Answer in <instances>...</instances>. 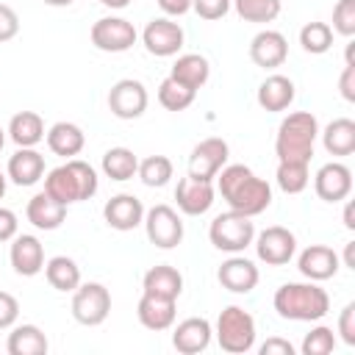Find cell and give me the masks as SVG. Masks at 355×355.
<instances>
[{
    "label": "cell",
    "instance_id": "obj_1",
    "mask_svg": "<svg viewBox=\"0 0 355 355\" xmlns=\"http://www.w3.org/2000/svg\"><path fill=\"white\" fill-rule=\"evenodd\" d=\"M216 191L244 216H258L272 205V186L244 164H225L216 172Z\"/></svg>",
    "mask_w": 355,
    "mask_h": 355
},
{
    "label": "cell",
    "instance_id": "obj_2",
    "mask_svg": "<svg viewBox=\"0 0 355 355\" xmlns=\"http://www.w3.org/2000/svg\"><path fill=\"white\" fill-rule=\"evenodd\" d=\"M272 305H275L280 319H288V322H319L330 311V297L313 280H308V283H283L275 291Z\"/></svg>",
    "mask_w": 355,
    "mask_h": 355
},
{
    "label": "cell",
    "instance_id": "obj_3",
    "mask_svg": "<svg viewBox=\"0 0 355 355\" xmlns=\"http://www.w3.org/2000/svg\"><path fill=\"white\" fill-rule=\"evenodd\" d=\"M97 186L100 180H97L94 166L80 158H67V164L50 169L44 178V191L64 205L92 200L97 194Z\"/></svg>",
    "mask_w": 355,
    "mask_h": 355
},
{
    "label": "cell",
    "instance_id": "obj_4",
    "mask_svg": "<svg viewBox=\"0 0 355 355\" xmlns=\"http://www.w3.org/2000/svg\"><path fill=\"white\" fill-rule=\"evenodd\" d=\"M316 136H319V119L311 111H291L277 125V136H275V155H277V161L311 164Z\"/></svg>",
    "mask_w": 355,
    "mask_h": 355
},
{
    "label": "cell",
    "instance_id": "obj_5",
    "mask_svg": "<svg viewBox=\"0 0 355 355\" xmlns=\"http://www.w3.org/2000/svg\"><path fill=\"white\" fill-rule=\"evenodd\" d=\"M216 341L230 355H244L255 347V319L239 305H227L216 319Z\"/></svg>",
    "mask_w": 355,
    "mask_h": 355
},
{
    "label": "cell",
    "instance_id": "obj_6",
    "mask_svg": "<svg viewBox=\"0 0 355 355\" xmlns=\"http://www.w3.org/2000/svg\"><path fill=\"white\" fill-rule=\"evenodd\" d=\"M208 239L216 250L222 252H244L252 239H255V225H252V216H244L239 211H227V214H219L214 216L211 227H208Z\"/></svg>",
    "mask_w": 355,
    "mask_h": 355
},
{
    "label": "cell",
    "instance_id": "obj_7",
    "mask_svg": "<svg viewBox=\"0 0 355 355\" xmlns=\"http://www.w3.org/2000/svg\"><path fill=\"white\" fill-rule=\"evenodd\" d=\"M111 313V291L103 283H80L72 291V316L78 324L97 327Z\"/></svg>",
    "mask_w": 355,
    "mask_h": 355
},
{
    "label": "cell",
    "instance_id": "obj_8",
    "mask_svg": "<svg viewBox=\"0 0 355 355\" xmlns=\"http://www.w3.org/2000/svg\"><path fill=\"white\" fill-rule=\"evenodd\" d=\"M141 225H144V233H147L150 244H155L158 250H172L183 241V219L166 202H158L150 211H144Z\"/></svg>",
    "mask_w": 355,
    "mask_h": 355
},
{
    "label": "cell",
    "instance_id": "obj_9",
    "mask_svg": "<svg viewBox=\"0 0 355 355\" xmlns=\"http://www.w3.org/2000/svg\"><path fill=\"white\" fill-rule=\"evenodd\" d=\"M89 39L103 53H125V50H130L136 44L139 33H136L133 22L125 19V17H100L92 25Z\"/></svg>",
    "mask_w": 355,
    "mask_h": 355
},
{
    "label": "cell",
    "instance_id": "obj_10",
    "mask_svg": "<svg viewBox=\"0 0 355 355\" xmlns=\"http://www.w3.org/2000/svg\"><path fill=\"white\" fill-rule=\"evenodd\" d=\"M252 244H255L258 261H263L266 266H286L297 252V236L283 225H272L261 230L252 239Z\"/></svg>",
    "mask_w": 355,
    "mask_h": 355
},
{
    "label": "cell",
    "instance_id": "obj_11",
    "mask_svg": "<svg viewBox=\"0 0 355 355\" xmlns=\"http://www.w3.org/2000/svg\"><path fill=\"white\" fill-rule=\"evenodd\" d=\"M183 28L178 22H172L169 17H155L147 22V28L141 31V44L150 55L155 58H169L178 55L183 47Z\"/></svg>",
    "mask_w": 355,
    "mask_h": 355
},
{
    "label": "cell",
    "instance_id": "obj_12",
    "mask_svg": "<svg viewBox=\"0 0 355 355\" xmlns=\"http://www.w3.org/2000/svg\"><path fill=\"white\" fill-rule=\"evenodd\" d=\"M147 103H150V94H147L144 83L133 80V78L116 80L108 92V111L116 119H139L147 111Z\"/></svg>",
    "mask_w": 355,
    "mask_h": 355
},
{
    "label": "cell",
    "instance_id": "obj_13",
    "mask_svg": "<svg viewBox=\"0 0 355 355\" xmlns=\"http://www.w3.org/2000/svg\"><path fill=\"white\" fill-rule=\"evenodd\" d=\"M227 155H230L227 141L219 136H208L194 144V150L189 155V175L197 180H214L216 172L227 164Z\"/></svg>",
    "mask_w": 355,
    "mask_h": 355
},
{
    "label": "cell",
    "instance_id": "obj_14",
    "mask_svg": "<svg viewBox=\"0 0 355 355\" xmlns=\"http://www.w3.org/2000/svg\"><path fill=\"white\" fill-rule=\"evenodd\" d=\"M313 189H316L319 200L341 202L352 191V169L341 161H330V164L319 166V172L313 175Z\"/></svg>",
    "mask_w": 355,
    "mask_h": 355
},
{
    "label": "cell",
    "instance_id": "obj_15",
    "mask_svg": "<svg viewBox=\"0 0 355 355\" xmlns=\"http://www.w3.org/2000/svg\"><path fill=\"white\" fill-rule=\"evenodd\" d=\"M214 197H216L214 180H197L191 175H186V178L178 180L175 200H178V208L186 216H202V214H208L211 205H214Z\"/></svg>",
    "mask_w": 355,
    "mask_h": 355
},
{
    "label": "cell",
    "instance_id": "obj_16",
    "mask_svg": "<svg viewBox=\"0 0 355 355\" xmlns=\"http://www.w3.org/2000/svg\"><path fill=\"white\" fill-rule=\"evenodd\" d=\"M338 266H341V258L327 244H311L297 258V269L302 272V277H308L313 283H322V280L336 277Z\"/></svg>",
    "mask_w": 355,
    "mask_h": 355
},
{
    "label": "cell",
    "instance_id": "obj_17",
    "mask_svg": "<svg viewBox=\"0 0 355 355\" xmlns=\"http://www.w3.org/2000/svg\"><path fill=\"white\" fill-rule=\"evenodd\" d=\"M216 280L222 283V288H227L233 294H250L258 286L261 275H258V266L250 258H244V255L236 252L227 261H222V266L216 272Z\"/></svg>",
    "mask_w": 355,
    "mask_h": 355
},
{
    "label": "cell",
    "instance_id": "obj_18",
    "mask_svg": "<svg viewBox=\"0 0 355 355\" xmlns=\"http://www.w3.org/2000/svg\"><path fill=\"white\" fill-rule=\"evenodd\" d=\"M8 258H11L14 272L22 275V277H33V275H39L44 269V247L31 233H17L11 239Z\"/></svg>",
    "mask_w": 355,
    "mask_h": 355
},
{
    "label": "cell",
    "instance_id": "obj_19",
    "mask_svg": "<svg viewBox=\"0 0 355 355\" xmlns=\"http://www.w3.org/2000/svg\"><path fill=\"white\" fill-rule=\"evenodd\" d=\"M211 336H214V327H211L208 319L189 316V319H183V322L175 324V330H172V347L180 355H197V352L208 349Z\"/></svg>",
    "mask_w": 355,
    "mask_h": 355
},
{
    "label": "cell",
    "instance_id": "obj_20",
    "mask_svg": "<svg viewBox=\"0 0 355 355\" xmlns=\"http://www.w3.org/2000/svg\"><path fill=\"white\" fill-rule=\"evenodd\" d=\"M250 58L255 67L261 69H275V67H283V61L288 58V42L280 31H261L252 36L250 42Z\"/></svg>",
    "mask_w": 355,
    "mask_h": 355
},
{
    "label": "cell",
    "instance_id": "obj_21",
    "mask_svg": "<svg viewBox=\"0 0 355 355\" xmlns=\"http://www.w3.org/2000/svg\"><path fill=\"white\" fill-rule=\"evenodd\" d=\"M103 219H105L108 227L128 233V230H133V227H139L144 222V205L133 194H114L103 205Z\"/></svg>",
    "mask_w": 355,
    "mask_h": 355
},
{
    "label": "cell",
    "instance_id": "obj_22",
    "mask_svg": "<svg viewBox=\"0 0 355 355\" xmlns=\"http://www.w3.org/2000/svg\"><path fill=\"white\" fill-rule=\"evenodd\" d=\"M294 97H297L294 80H291V78H286V75H280V72L266 75V78H263V83L258 86V94H255L258 105H261L263 111H272V114L286 111V108L294 103Z\"/></svg>",
    "mask_w": 355,
    "mask_h": 355
},
{
    "label": "cell",
    "instance_id": "obj_23",
    "mask_svg": "<svg viewBox=\"0 0 355 355\" xmlns=\"http://www.w3.org/2000/svg\"><path fill=\"white\" fill-rule=\"evenodd\" d=\"M6 178H11V183L17 186H33L44 178V155L33 147H19L6 166Z\"/></svg>",
    "mask_w": 355,
    "mask_h": 355
},
{
    "label": "cell",
    "instance_id": "obj_24",
    "mask_svg": "<svg viewBox=\"0 0 355 355\" xmlns=\"http://www.w3.org/2000/svg\"><path fill=\"white\" fill-rule=\"evenodd\" d=\"M175 302L178 300H166V297H155V294H141L136 316H139V322L147 330H155V333L169 330L175 324V316H178Z\"/></svg>",
    "mask_w": 355,
    "mask_h": 355
},
{
    "label": "cell",
    "instance_id": "obj_25",
    "mask_svg": "<svg viewBox=\"0 0 355 355\" xmlns=\"http://www.w3.org/2000/svg\"><path fill=\"white\" fill-rule=\"evenodd\" d=\"M25 216L33 227L39 230H55L64 225L67 219V205L58 202L55 197H50L47 191H39L28 200V208H25Z\"/></svg>",
    "mask_w": 355,
    "mask_h": 355
},
{
    "label": "cell",
    "instance_id": "obj_26",
    "mask_svg": "<svg viewBox=\"0 0 355 355\" xmlns=\"http://www.w3.org/2000/svg\"><path fill=\"white\" fill-rule=\"evenodd\" d=\"M44 139H47L50 153H55L61 158H75L86 147V133L75 122H55V125H50Z\"/></svg>",
    "mask_w": 355,
    "mask_h": 355
},
{
    "label": "cell",
    "instance_id": "obj_27",
    "mask_svg": "<svg viewBox=\"0 0 355 355\" xmlns=\"http://www.w3.org/2000/svg\"><path fill=\"white\" fill-rule=\"evenodd\" d=\"M169 78H175L178 83H183V86H189V89H202L205 83H208V78H211V64H208V58L205 55H200V53H183V55H178L175 58V64H172V69H169Z\"/></svg>",
    "mask_w": 355,
    "mask_h": 355
},
{
    "label": "cell",
    "instance_id": "obj_28",
    "mask_svg": "<svg viewBox=\"0 0 355 355\" xmlns=\"http://www.w3.org/2000/svg\"><path fill=\"white\" fill-rule=\"evenodd\" d=\"M141 288H144V294L178 300L180 291H183V275L175 266H169V263H158V266H153V269L144 272Z\"/></svg>",
    "mask_w": 355,
    "mask_h": 355
},
{
    "label": "cell",
    "instance_id": "obj_29",
    "mask_svg": "<svg viewBox=\"0 0 355 355\" xmlns=\"http://www.w3.org/2000/svg\"><path fill=\"white\" fill-rule=\"evenodd\" d=\"M8 355H44L50 349L47 336L36 324H14L6 341Z\"/></svg>",
    "mask_w": 355,
    "mask_h": 355
},
{
    "label": "cell",
    "instance_id": "obj_30",
    "mask_svg": "<svg viewBox=\"0 0 355 355\" xmlns=\"http://www.w3.org/2000/svg\"><path fill=\"white\" fill-rule=\"evenodd\" d=\"M6 133L17 147H36L44 139V119L36 111H19L11 116Z\"/></svg>",
    "mask_w": 355,
    "mask_h": 355
},
{
    "label": "cell",
    "instance_id": "obj_31",
    "mask_svg": "<svg viewBox=\"0 0 355 355\" xmlns=\"http://www.w3.org/2000/svg\"><path fill=\"white\" fill-rule=\"evenodd\" d=\"M319 136L330 155H352L355 153V122L349 116L333 119L324 130H319Z\"/></svg>",
    "mask_w": 355,
    "mask_h": 355
},
{
    "label": "cell",
    "instance_id": "obj_32",
    "mask_svg": "<svg viewBox=\"0 0 355 355\" xmlns=\"http://www.w3.org/2000/svg\"><path fill=\"white\" fill-rule=\"evenodd\" d=\"M44 277L55 291H75L80 286V266L69 255H55L44 261Z\"/></svg>",
    "mask_w": 355,
    "mask_h": 355
},
{
    "label": "cell",
    "instance_id": "obj_33",
    "mask_svg": "<svg viewBox=\"0 0 355 355\" xmlns=\"http://www.w3.org/2000/svg\"><path fill=\"white\" fill-rule=\"evenodd\" d=\"M136 169H139V158L133 150H128V147L105 150V155H103V175L105 178L122 183V180H130L136 175Z\"/></svg>",
    "mask_w": 355,
    "mask_h": 355
},
{
    "label": "cell",
    "instance_id": "obj_34",
    "mask_svg": "<svg viewBox=\"0 0 355 355\" xmlns=\"http://www.w3.org/2000/svg\"><path fill=\"white\" fill-rule=\"evenodd\" d=\"M277 186L286 191V194H300L308 189L311 183V172H308V164L302 161H277Z\"/></svg>",
    "mask_w": 355,
    "mask_h": 355
},
{
    "label": "cell",
    "instance_id": "obj_35",
    "mask_svg": "<svg viewBox=\"0 0 355 355\" xmlns=\"http://www.w3.org/2000/svg\"><path fill=\"white\" fill-rule=\"evenodd\" d=\"M172 172H175V166H172V161L166 155H147L144 161H139V169H136L141 183L150 186V189L166 186L172 180Z\"/></svg>",
    "mask_w": 355,
    "mask_h": 355
},
{
    "label": "cell",
    "instance_id": "obj_36",
    "mask_svg": "<svg viewBox=\"0 0 355 355\" xmlns=\"http://www.w3.org/2000/svg\"><path fill=\"white\" fill-rule=\"evenodd\" d=\"M230 6L244 22H272L283 8L280 0H230Z\"/></svg>",
    "mask_w": 355,
    "mask_h": 355
},
{
    "label": "cell",
    "instance_id": "obj_37",
    "mask_svg": "<svg viewBox=\"0 0 355 355\" xmlns=\"http://www.w3.org/2000/svg\"><path fill=\"white\" fill-rule=\"evenodd\" d=\"M300 44L311 55H322L333 47V28L327 22H305L300 28Z\"/></svg>",
    "mask_w": 355,
    "mask_h": 355
},
{
    "label": "cell",
    "instance_id": "obj_38",
    "mask_svg": "<svg viewBox=\"0 0 355 355\" xmlns=\"http://www.w3.org/2000/svg\"><path fill=\"white\" fill-rule=\"evenodd\" d=\"M197 92L178 83L175 78H164L161 86H158V103L166 108V111H186L191 103H194Z\"/></svg>",
    "mask_w": 355,
    "mask_h": 355
},
{
    "label": "cell",
    "instance_id": "obj_39",
    "mask_svg": "<svg viewBox=\"0 0 355 355\" xmlns=\"http://www.w3.org/2000/svg\"><path fill=\"white\" fill-rule=\"evenodd\" d=\"M300 349H302V355H330L336 349V333L324 324H316L311 333H305Z\"/></svg>",
    "mask_w": 355,
    "mask_h": 355
},
{
    "label": "cell",
    "instance_id": "obj_40",
    "mask_svg": "<svg viewBox=\"0 0 355 355\" xmlns=\"http://www.w3.org/2000/svg\"><path fill=\"white\" fill-rule=\"evenodd\" d=\"M333 33L341 36H355V0H338L333 6Z\"/></svg>",
    "mask_w": 355,
    "mask_h": 355
},
{
    "label": "cell",
    "instance_id": "obj_41",
    "mask_svg": "<svg viewBox=\"0 0 355 355\" xmlns=\"http://www.w3.org/2000/svg\"><path fill=\"white\" fill-rule=\"evenodd\" d=\"M191 11L208 22L222 19L230 11V0H191Z\"/></svg>",
    "mask_w": 355,
    "mask_h": 355
},
{
    "label": "cell",
    "instance_id": "obj_42",
    "mask_svg": "<svg viewBox=\"0 0 355 355\" xmlns=\"http://www.w3.org/2000/svg\"><path fill=\"white\" fill-rule=\"evenodd\" d=\"M17 316H19V302L14 294L8 291H0V330H8L17 324Z\"/></svg>",
    "mask_w": 355,
    "mask_h": 355
},
{
    "label": "cell",
    "instance_id": "obj_43",
    "mask_svg": "<svg viewBox=\"0 0 355 355\" xmlns=\"http://www.w3.org/2000/svg\"><path fill=\"white\" fill-rule=\"evenodd\" d=\"M338 333L347 347H355V302H347L338 313Z\"/></svg>",
    "mask_w": 355,
    "mask_h": 355
},
{
    "label": "cell",
    "instance_id": "obj_44",
    "mask_svg": "<svg viewBox=\"0 0 355 355\" xmlns=\"http://www.w3.org/2000/svg\"><path fill=\"white\" fill-rule=\"evenodd\" d=\"M19 33V17L11 6L0 3V42H8Z\"/></svg>",
    "mask_w": 355,
    "mask_h": 355
},
{
    "label": "cell",
    "instance_id": "obj_45",
    "mask_svg": "<svg viewBox=\"0 0 355 355\" xmlns=\"http://www.w3.org/2000/svg\"><path fill=\"white\" fill-rule=\"evenodd\" d=\"M261 355H294V344L288 338H280V336H272L266 338L261 347H258Z\"/></svg>",
    "mask_w": 355,
    "mask_h": 355
},
{
    "label": "cell",
    "instance_id": "obj_46",
    "mask_svg": "<svg viewBox=\"0 0 355 355\" xmlns=\"http://www.w3.org/2000/svg\"><path fill=\"white\" fill-rule=\"evenodd\" d=\"M19 230V222H17V214L11 208H3L0 205V244L3 241H11Z\"/></svg>",
    "mask_w": 355,
    "mask_h": 355
},
{
    "label": "cell",
    "instance_id": "obj_47",
    "mask_svg": "<svg viewBox=\"0 0 355 355\" xmlns=\"http://www.w3.org/2000/svg\"><path fill=\"white\" fill-rule=\"evenodd\" d=\"M338 89H341V97L347 103H355V64H347L341 78H338Z\"/></svg>",
    "mask_w": 355,
    "mask_h": 355
},
{
    "label": "cell",
    "instance_id": "obj_48",
    "mask_svg": "<svg viewBox=\"0 0 355 355\" xmlns=\"http://www.w3.org/2000/svg\"><path fill=\"white\" fill-rule=\"evenodd\" d=\"M158 6L166 17H183L186 11H191V0H158Z\"/></svg>",
    "mask_w": 355,
    "mask_h": 355
},
{
    "label": "cell",
    "instance_id": "obj_49",
    "mask_svg": "<svg viewBox=\"0 0 355 355\" xmlns=\"http://www.w3.org/2000/svg\"><path fill=\"white\" fill-rule=\"evenodd\" d=\"M344 266L355 269V241H347V247H344Z\"/></svg>",
    "mask_w": 355,
    "mask_h": 355
},
{
    "label": "cell",
    "instance_id": "obj_50",
    "mask_svg": "<svg viewBox=\"0 0 355 355\" xmlns=\"http://www.w3.org/2000/svg\"><path fill=\"white\" fill-rule=\"evenodd\" d=\"M100 6H105V8H128L133 0H97Z\"/></svg>",
    "mask_w": 355,
    "mask_h": 355
},
{
    "label": "cell",
    "instance_id": "obj_51",
    "mask_svg": "<svg viewBox=\"0 0 355 355\" xmlns=\"http://www.w3.org/2000/svg\"><path fill=\"white\" fill-rule=\"evenodd\" d=\"M344 225H347V230H355V222H352V202H347V208H344Z\"/></svg>",
    "mask_w": 355,
    "mask_h": 355
},
{
    "label": "cell",
    "instance_id": "obj_52",
    "mask_svg": "<svg viewBox=\"0 0 355 355\" xmlns=\"http://www.w3.org/2000/svg\"><path fill=\"white\" fill-rule=\"evenodd\" d=\"M42 3H47V6H55V8H64V6H72L75 0H42Z\"/></svg>",
    "mask_w": 355,
    "mask_h": 355
},
{
    "label": "cell",
    "instance_id": "obj_53",
    "mask_svg": "<svg viewBox=\"0 0 355 355\" xmlns=\"http://www.w3.org/2000/svg\"><path fill=\"white\" fill-rule=\"evenodd\" d=\"M3 194H6V175L0 172V200H3Z\"/></svg>",
    "mask_w": 355,
    "mask_h": 355
},
{
    "label": "cell",
    "instance_id": "obj_54",
    "mask_svg": "<svg viewBox=\"0 0 355 355\" xmlns=\"http://www.w3.org/2000/svg\"><path fill=\"white\" fill-rule=\"evenodd\" d=\"M3 144H6V130L0 128V150H3Z\"/></svg>",
    "mask_w": 355,
    "mask_h": 355
}]
</instances>
